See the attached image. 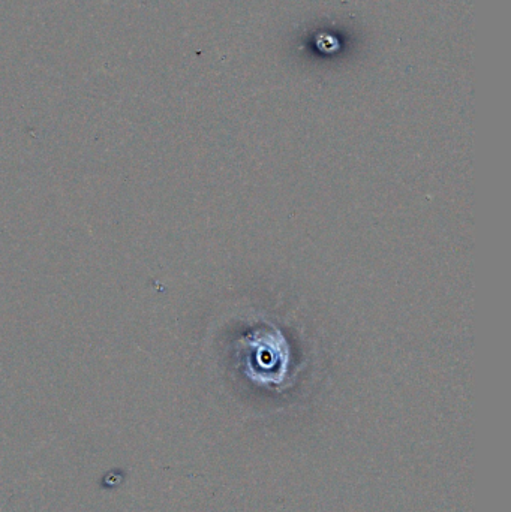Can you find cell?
Returning a JSON list of instances; mask_svg holds the SVG:
<instances>
[{
    "label": "cell",
    "instance_id": "cell-1",
    "mask_svg": "<svg viewBox=\"0 0 511 512\" xmlns=\"http://www.w3.org/2000/svg\"><path fill=\"white\" fill-rule=\"evenodd\" d=\"M246 345V364L249 369L258 364V369L249 378L260 384H281L287 375L290 348L278 328L270 327L249 334Z\"/></svg>",
    "mask_w": 511,
    "mask_h": 512
}]
</instances>
